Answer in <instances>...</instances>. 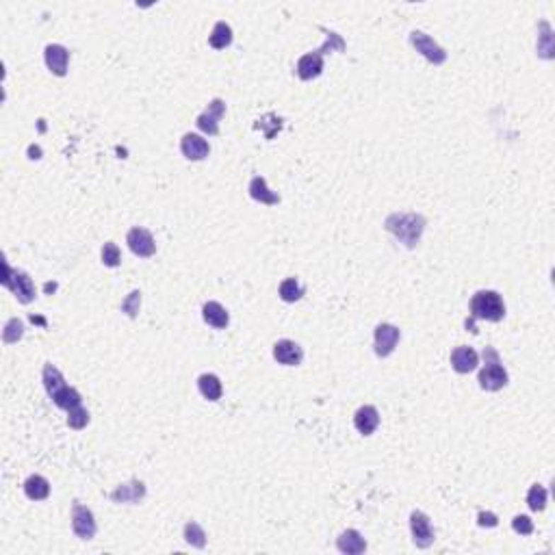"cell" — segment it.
<instances>
[{"label": "cell", "mask_w": 555, "mask_h": 555, "mask_svg": "<svg viewBox=\"0 0 555 555\" xmlns=\"http://www.w3.org/2000/svg\"><path fill=\"white\" fill-rule=\"evenodd\" d=\"M540 28V40H538V55L542 59H551L553 57V30L549 26V22H540L538 24Z\"/></svg>", "instance_id": "cell-27"}, {"label": "cell", "mask_w": 555, "mask_h": 555, "mask_svg": "<svg viewBox=\"0 0 555 555\" xmlns=\"http://www.w3.org/2000/svg\"><path fill=\"white\" fill-rule=\"evenodd\" d=\"M185 540L195 549H204L206 547V532L195 523V520H189V523L185 525Z\"/></svg>", "instance_id": "cell-29"}, {"label": "cell", "mask_w": 555, "mask_h": 555, "mask_svg": "<svg viewBox=\"0 0 555 555\" xmlns=\"http://www.w3.org/2000/svg\"><path fill=\"white\" fill-rule=\"evenodd\" d=\"M87 423H89V412H87V408H83V404L67 410V425L72 430H83V428H87Z\"/></svg>", "instance_id": "cell-30"}, {"label": "cell", "mask_w": 555, "mask_h": 555, "mask_svg": "<svg viewBox=\"0 0 555 555\" xmlns=\"http://www.w3.org/2000/svg\"><path fill=\"white\" fill-rule=\"evenodd\" d=\"M50 399H52L55 406L61 408V410H72V408H76V406L83 404L81 393H79L76 389H72V387H63V389H61L57 395H52Z\"/></svg>", "instance_id": "cell-25"}, {"label": "cell", "mask_w": 555, "mask_h": 555, "mask_svg": "<svg viewBox=\"0 0 555 555\" xmlns=\"http://www.w3.org/2000/svg\"><path fill=\"white\" fill-rule=\"evenodd\" d=\"M410 532H412V542L419 547V549H428L434 544L436 540V534H434V527H432V520L425 512L421 510H414L410 514Z\"/></svg>", "instance_id": "cell-5"}, {"label": "cell", "mask_w": 555, "mask_h": 555, "mask_svg": "<svg viewBox=\"0 0 555 555\" xmlns=\"http://www.w3.org/2000/svg\"><path fill=\"white\" fill-rule=\"evenodd\" d=\"M7 275H5V287L13 291V295L18 297V302L22 304H30L35 299V285L28 278L26 271H20V269H13L11 265L5 267Z\"/></svg>", "instance_id": "cell-4"}, {"label": "cell", "mask_w": 555, "mask_h": 555, "mask_svg": "<svg viewBox=\"0 0 555 555\" xmlns=\"http://www.w3.org/2000/svg\"><path fill=\"white\" fill-rule=\"evenodd\" d=\"M102 263L107 267H118L122 263V252H120V248L115 246L113 241L104 243V246H102Z\"/></svg>", "instance_id": "cell-31"}, {"label": "cell", "mask_w": 555, "mask_h": 555, "mask_svg": "<svg viewBox=\"0 0 555 555\" xmlns=\"http://www.w3.org/2000/svg\"><path fill=\"white\" fill-rule=\"evenodd\" d=\"M248 191H250V198L256 200V202H261V204H267V206L280 204V195L273 193V191H269L267 181H265L263 176H254V178L250 181Z\"/></svg>", "instance_id": "cell-21"}, {"label": "cell", "mask_w": 555, "mask_h": 555, "mask_svg": "<svg viewBox=\"0 0 555 555\" xmlns=\"http://www.w3.org/2000/svg\"><path fill=\"white\" fill-rule=\"evenodd\" d=\"M24 493L30 501H44L50 495V481L44 475H30L24 481Z\"/></svg>", "instance_id": "cell-22"}, {"label": "cell", "mask_w": 555, "mask_h": 555, "mask_svg": "<svg viewBox=\"0 0 555 555\" xmlns=\"http://www.w3.org/2000/svg\"><path fill=\"white\" fill-rule=\"evenodd\" d=\"M401 338V330L393 324H379L375 328V354L387 358L395 352V347Z\"/></svg>", "instance_id": "cell-9"}, {"label": "cell", "mask_w": 555, "mask_h": 555, "mask_svg": "<svg viewBox=\"0 0 555 555\" xmlns=\"http://www.w3.org/2000/svg\"><path fill=\"white\" fill-rule=\"evenodd\" d=\"M384 228L395 239H399L406 248H414L419 246L421 234L425 230V217L416 213H393L387 217Z\"/></svg>", "instance_id": "cell-2"}, {"label": "cell", "mask_w": 555, "mask_h": 555, "mask_svg": "<svg viewBox=\"0 0 555 555\" xmlns=\"http://www.w3.org/2000/svg\"><path fill=\"white\" fill-rule=\"evenodd\" d=\"M72 530L81 540H91L96 536L98 525H96L93 512L87 505L74 503V508H72Z\"/></svg>", "instance_id": "cell-10"}, {"label": "cell", "mask_w": 555, "mask_h": 555, "mask_svg": "<svg viewBox=\"0 0 555 555\" xmlns=\"http://www.w3.org/2000/svg\"><path fill=\"white\" fill-rule=\"evenodd\" d=\"M208 44H211V48L215 50H224L232 44V28L228 22L219 20L215 26H213V33L208 35Z\"/></svg>", "instance_id": "cell-24"}, {"label": "cell", "mask_w": 555, "mask_h": 555, "mask_svg": "<svg viewBox=\"0 0 555 555\" xmlns=\"http://www.w3.org/2000/svg\"><path fill=\"white\" fill-rule=\"evenodd\" d=\"M354 425L362 436H371L379 425V412L375 406H360L354 414Z\"/></svg>", "instance_id": "cell-17"}, {"label": "cell", "mask_w": 555, "mask_h": 555, "mask_svg": "<svg viewBox=\"0 0 555 555\" xmlns=\"http://www.w3.org/2000/svg\"><path fill=\"white\" fill-rule=\"evenodd\" d=\"M479 365V354L469 345H458L454 352H451V367L456 373H471Z\"/></svg>", "instance_id": "cell-14"}, {"label": "cell", "mask_w": 555, "mask_h": 555, "mask_svg": "<svg viewBox=\"0 0 555 555\" xmlns=\"http://www.w3.org/2000/svg\"><path fill=\"white\" fill-rule=\"evenodd\" d=\"M22 336H24V324L20 319H9L7 326H5V332H3L5 343H16Z\"/></svg>", "instance_id": "cell-32"}, {"label": "cell", "mask_w": 555, "mask_h": 555, "mask_svg": "<svg viewBox=\"0 0 555 555\" xmlns=\"http://www.w3.org/2000/svg\"><path fill=\"white\" fill-rule=\"evenodd\" d=\"M42 379H44V387H46V393L52 397V395H57L63 387H67L65 384V377H63V373L52 365V362H46L44 365V373H42Z\"/></svg>", "instance_id": "cell-23"}, {"label": "cell", "mask_w": 555, "mask_h": 555, "mask_svg": "<svg viewBox=\"0 0 555 555\" xmlns=\"http://www.w3.org/2000/svg\"><path fill=\"white\" fill-rule=\"evenodd\" d=\"M278 293H280L282 302L293 304V302H299L304 297V287L297 282V278H287V280L280 282V289H278Z\"/></svg>", "instance_id": "cell-26"}, {"label": "cell", "mask_w": 555, "mask_h": 555, "mask_svg": "<svg viewBox=\"0 0 555 555\" xmlns=\"http://www.w3.org/2000/svg\"><path fill=\"white\" fill-rule=\"evenodd\" d=\"M547 499H549V493L540 484H534L527 493V505H530L532 512H542L547 508Z\"/></svg>", "instance_id": "cell-28"}, {"label": "cell", "mask_w": 555, "mask_h": 555, "mask_svg": "<svg viewBox=\"0 0 555 555\" xmlns=\"http://www.w3.org/2000/svg\"><path fill=\"white\" fill-rule=\"evenodd\" d=\"M295 72H297V76H299L302 81L317 79V76L324 72V52H321V50H315V52H308V55L299 57Z\"/></svg>", "instance_id": "cell-15"}, {"label": "cell", "mask_w": 555, "mask_h": 555, "mask_svg": "<svg viewBox=\"0 0 555 555\" xmlns=\"http://www.w3.org/2000/svg\"><path fill=\"white\" fill-rule=\"evenodd\" d=\"M484 360H486V365L481 367L479 377H477L479 387L484 391H488V393L501 391L508 384V371L501 365L499 354L493 350V347H486V350H484Z\"/></svg>", "instance_id": "cell-3"}, {"label": "cell", "mask_w": 555, "mask_h": 555, "mask_svg": "<svg viewBox=\"0 0 555 555\" xmlns=\"http://www.w3.org/2000/svg\"><path fill=\"white\" fill-rule=\"evenodd\" d=\"M410 44L416 48V52H421L430 63H434V65H442L445 61H447V52H445V48H440L428 33H423V30H412L410 33Z\"/></svg>", "instance_id": "cell-8"}, {"label": "cell", "mask_w": 555, "mask_h": 555, "mask_svg": "<svg viewBox=\"0 0 555 555\" xmlns=\"http://www.w3.org/2000/svg\"><path fill=\"white\" fill-rule=\"evenodd\" d=\"M202 317L208 326H213L215 330H224L230 324V315L228 310L219 304V302H206L202 306Z\"/></svg>", "instance_id": "cell-19"}, {"label": "cell", "mask_w": 555, "mask_h": 555, "mask_svg": "<svg viewBox=\"0 0 555 555\" xmlns=\"http://www.w3.org/2000/svg\"><path fill=\"white\" fill-rule=\"evenodd\" d=\"M477 525H479V527H497V525H499V518H497V514H493V512H479V514H477Z\"/></svg>", "instance_id": "cell-35"}, {"label": "cell", "mask_w": 555, "mask_h": 555, "mask_svg": "<svg viewBox=\"0 0 555 555\" xmlns=\"http://www.w3.org/2000/svg\"><path fill=\"white\" fill-rule=\"evenodd\" d=\"M181 152L185 159L189 161H202L208 156V152H211V146H208V142L202 137V135H195V132H187L183 139H181Z\"/></svg>", "instance_id": "cell-13"}, {"label": "cell", "mask_w": 555, "mask_h": 555, "mask_svg": "<svg viewBox=\"0 0 555 555\" xmlns=\"http://www.w3.org/2000/svg\"><path fill=\"white\" fill-rule=\"evenodd\" d=\"M126 243H128L130 252L139 258H150L156 254V243L148 228H139V226L130 228L126 234Z\"/></svg>", "instance_id": "cell-6"}, {"label": "cell", "mask_w": 555, "mask_h": 555, "mask_svg": "<svg viewBox=\"0 0 555 555\" xmlns=\"http://www.w3.org/2000/svg\"><path fill=\"white\" fill-rule=\"evenodd\" d=\"M139 306H142V293H139V291H132V293H130V295L124 299V304H122V310L126 312L128 317H137Z\"/></svg>", "instance_id": "cell-34"}, {"label": "cell", "mask_w": 555, "mask_h": 555, "mask_svg": "<svg viewBox=\"0 0 555 555\" xmlns=\"http://www.w3.org/2000/svg\"><path fill=\"white\" fill-rule=\"evenodd\" d=\"M469 312H471V319L467 321V328L473 330V332H477V330H475V321H477V319H484V321H501V319L505 317V304H503V297H501L497 291L481 289V291H477V293L471 297Z\"/></svg>", "instance_id": "cell-1"}, {"label": "cell", "mask_w": 555, "mask_h": 555, "mask_svg": "<svg viewBox=\"0 0 555 555\" xmlns=\"http://www.w3.org/2000/svg\"><path fill=\"white\" fill-rule=\"evenodd\" d=\"M512 530L520 536H532L534 534V520L525 514H518L512 518Z\"/></svg>", "instance_id": "cell-33"}, {"label": "cell", "mask_w": 555, "mask_h": 555, "mask_svg": "<svg viewBox=\"0 0 555 555\" xmlns=\"http://www.w3.org/2000/svg\"><path fill=\"white\" fill-rule=\"evenodd\" d=\"M273 358L285 367H297L304 360V350L291 338H280L273 345Z\"/></svg>", "instance_id": "cell-11"}, {"label": "cell", "mask_w": 555, "mask_h": 555, "mask_svg": "<svg viewBox=\"0 0 555 555\" xmlns=\"http://www.w3.org/2000/svg\"><path fill=\"white\" fill-rule=\"evenodd\" d=\"M44 61L55 76H65L67 63H69V50L61 44H48L44 48Z\"/></svg>", "instance_id": "cell-12"}, {"label": "cell", "mask_w": 555, "mask_h": 555, "mask_svg": "<svg viewBox=\"0 0 555 555\" xmlns=\"http://www.w3.org/2000/svg\"><path fill=\"white\" fill-rule=\"evenodd\" d=\"M146 497V484L139 479H130L128 484H122L118 491L111 493V501L115 503H139Z\"/></svg>", "instance_id": "cell-16"}, {"label": "cell", "mask_w": 555, "mask_h": 555, "mask_svg": "<svg viewBox=\"0 0 555 555\" xmlns=\"http://www.w3.org/2000/svg\"><path fill=\"white\" fill-rule=\"evenodd\" d=\"M224 113H226V102L222 98H215L208 102V107L198 115L195 124L204 135L215 137V135H219V120L224 118Z\"/></svg>", "instance_id": "cell-7"}, {"label": "cell", "mask_w": 555, "mask_h": 555, "mask_svg": "<svg viewBox=\"0 0 555 555\" xmlns=\"http://www.w3.org/2000/svg\"><path fill=\"white\" fill-rule=\"evenodd\" d=\"M198 391L204 399L208 401H217L222 399V393H224V387H222V379L215 375V373H202L198 377Z\"/></svg>", "instance_id": "cell-20"}, {"label": "cell", "mask_w": 555, "mask_h": 555, "mask_svg": "<svg viewBox=\"0 0 555 555\" xmlns=\"http://www.w3.org/2000/svg\"><path fill=\"white\" fill-rule=\"evenodd\" d=\"M336 549L345 555H360L367 551V540L362 538V534L358 530H345L336 538Z\"/></svg>", "instance_id": "cell-18"}]
</instances>
